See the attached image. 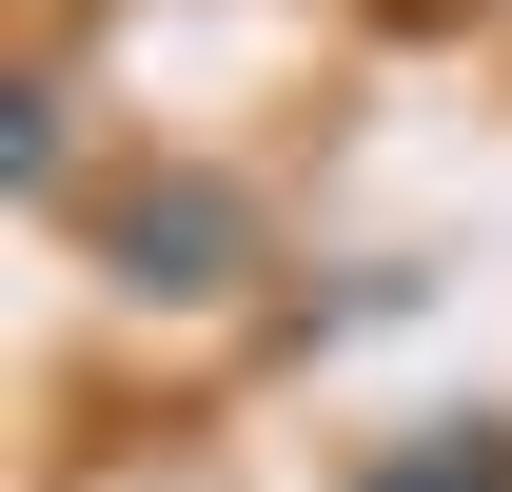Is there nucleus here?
I'll return each mask as SVG.
<instances>
[{"label":"nucleus","mask_w":512,"mask_h":492,"mask_svg":"<svg viewBox=\"0 0 512 492\" xmlns=\"http://www.w3.org/2000/svg\"><path fill=\"white\" fill-rule=\"evenodd\" d=\"M79 256H99L119 296L197 315V296H237V276H256V197L217 178V158H138V178L79 197Z\"/></svg>","instance_id":"f257e3e1"},{"label":"nucleus","mask_w":512,"mask_h":492,"mask_svg":"<svg viewBox=\"0 0 512 492\" xmlns=\"http://www.w3.org/2000/svg\"><path fill=\"white\" fill-rule=\"evenodd\" d=\"M355 492H512V414H453L434 453H394V473H355Z\"/></svg>","instance_id":"f03ea898"},{"label":"nucleus","mask_w":512,"mask_h":492,"mask_svg":"<svg viewBox=\"0 0 512 492\" xmlns=\"http://www.w3.org/2000/svg\"><path fill=\"white\" fill-rule=\"evenodd\" d=\"M0 178H20V197H60V79H40V60L0 79Z\"/></svg>","instance_id":"7ed1b4c3"}]
</instances>
